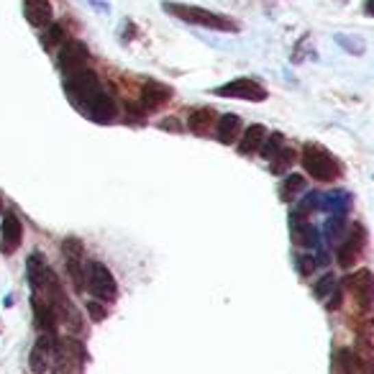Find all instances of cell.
I'll return each mask as SVG.
<instances>
[{
	"label": "cell",
	"mask_w": 374,
	"mask_h": 374,
	"mask_svg": "<svg viewBox=\"0 0 374 374\" xmlns=\"http://www.w3.org/2000/svg\"><path fill=\"white\" fill-rule=\"evenodd\" d=\"M162 8L172 13L175 18L185 21V23H195V26H203V29H213V31H238V23L236 21L226 18L221 13H213V10H205V8H197V5H185V3H164Z\"/></svg>",
	"instance_id": "cell-1"
},
{
	"label": "cell",
	"mask_w": 374,
	"mask_h": 374,
	"mask_svg": "<svg viewBox=\"0 0 374 374\" xmlns=\"http://www.w3.org/2000/svg\"><path fill=\"white\" fill-rule=\"evenodd\" d=\"M303 169L318 182H334L341 172H338V162H336L321 144H306L303 147Z\"/></svg>",
	"instance_id": "cell-2"
},
{
	"label": "cell",
	"mask_w": 374,
	"mask_h": 374,
	"mask_svg": "<svg viewBox=\"0 0 374 374\" xmlns=\"http://www.w3.org/2000/svg\"><path fill=\"white\" fill-rule=\"evenodd\" d=\"M98 90H103V85H100L98 75L90 72L88 67L64 75V92H67V98L72 100L77 108H85V103H88Z\"/></svg>",
	"instance_id": "cell-3"
},
{
	"label": "cell",
	"mask_w": 374,
	"mask_h": 374,
	"mask_svg": "<svg viewBox=\"0 0 374 374\" xmlns=\"http://www.w3.org/2000/svg\"><path fill=\"white\" fill-rule=\"evenodd\" d=\"M85 282H88V290L100 303H113L119 297L116 277L103 262H90L88 269H85Z\"/></svg>",
	"instance_id": "cell-4"
},
{
	"label": "cell",
	"mask_w": 374,
	"mask_h": 374,
	"mask_svg": "<svg viewBox=\"0 0 374 374\" xmlns=\"http://www.w3.org/2000/svg\"><path fill=\"white\" fill-rule=\"evenodd\" d=\"M218 98H238V100H251V103H262L266 100V90L256 82V79H249V77H238V79H231L226 85L213 90Z\"/></svg>",
	"instance_id": "cell-5"
},
{
	"label": "cell",
	"mask_w": 374,
	"mask_h": 374,
	"mask_svg": "<svg viewBox=\"0 0 374 374\" xmlns=\"http://www.w3.org/2000/svg\"><path fill=\"white\" fill-rule=\"evenodd\" d=\"M82 113L90 116L95 123H110V121L116 119V113H119V110H116V100L110 98L105 90H98V92H95V95L85 103Z\"/></svg>",
	"instance_id": "cell-6"
},
{
	"label": "cell",
	"mask_w": 374,
	"mask_h": 374,
	"mask_svg": "<svg viewBox=\"0 0 374 374\" xmlns=\"http://www.w3.org/2000/svg\"><path fill=\"white\" fill-rule=\"evenodd\" d=\"M88 60L90 51L82 41H67L62 47L60 57H57V64H60V69L64 75H69V72H77V69L88 67Z\"/></svg>",
	"instance_id": "cell-7"
},
{
	"label": "cell",
	"mask_w": 374,
	"mask_h": 374,
	"mask_svg": "<svg viewBox=\"0 0 374 374\" xmlns=\"http://www.w3.org/2000/svg\"><path fill=\"white\" fill-rule=\"evenodd\" d=\"M54 338L57 334H41L39 341L34 344L29 356V364L34 374H47V369L51 366V354H54Z\"/></svg>",
	"instance_id": "cell-8"
},
{
	"label": "cell",
	"mask_w": 374,
	"mask_h": 374,
	"mask_svg": "<svg viewBox=\"0 0 374 374\" xmlns=\"http://www.w3.org/2000/svg\"><path fill=\"white\" fill-rule=\"evenodd\" d=\"M364 231H362V226H356L354 231H349V236H346V241L338 247V264L344 266V269H349V266L354 264L356 259H359V254H362V249H364Z\"/></svg>",
	"instance_id": "cell-9"
},
{
	"label": "cell",
	"mask_w": 374,
	"mask_h": 374,
	"mask_svg": "<svg viewBox=\"0 0 374 374\" xmlns=\"http://www.w3.org/2000/svg\"><path fill=\"white\" fill-rule=\"evenodd\" d=\"M0 234H3V249H5V254L16 251V249L21 247V241H23V223H21V218L16 216V213H10V210H5L3 223H0Z\"/></svg>",
	"instance_id": "cell-10"
},
{
	"label": "cell",
	"mask_w": 374,
	"mask_h": 374,
	"mask_svg": "<svg viewBox=\"0 0 374 374\" xmlns=\"http://www.w3.org/2000/svg\"><path fill=\"white\" fill-rule=\"evenodd\" d=\"M169 98H172V90H169L167 85L157 82V79H149V82L141 85V105H144V110H149V113L162 108Z\"/></svg>",
	"instance_id": "cell-11"
},
{
	"label": "cell",
	"mask_w": 374,
	"mask_h": 374,
	"mask_svg": "<svg viewBox=\"0 0 374 374\" xmlns=\"http://www.w3.org/2000/svg\"><path fill=\"white\" fill-rule=\"evenodd\" d=\"M23 16L31 26L36 29H47L54 18V10H51L49 0H23Z\"/></svg>",
	"instance_id": "cell-12"
},
{
	"label": "cell",
	"mask_w": 374,
	"mask_h": 374,
	"mask_svg": "<svg viewBox=\"0 0 374 374\" xmlns=\"http://www.w3.org/2000/svg\"><path fill=\"white\" fill-rule=\"evenodd\" d=\"M349 287H351V292H354L359 308H362V310H369V306H372V272H369V269L354 272V275L349 277Z\"/></svg>",
	"instance_id": "cell-13"
},
{
	"label": "cell",
	"mask_w": 374,
	"mask_h": 374,
	"mask_svg": "<svg viewBox=\"0 0 374 374\" xmlns=\"http://www.w3.org/2000/svg\"><path fill=\"white\" fill-rule=\"evenodd\" d=\"M26 275H29V282L31 287L39 292V290H44V287L49 285V279L54 277V272H51V266L41 259V254L36 251V254L29 256V262H26Z\"/></svg>",
	"instance_id": "cell-14"
},
{
	"label": "cell",
	"mask_w": 374,
	"mask_h": 374,
	"mask_svg": "<svg viewBox=\"0 0 374 374\" xmlns=\"http://www.w3.org/2000/svg\"><path fill=\"white\" fill-rule=\"evenodd\" d=\"M264 136H266L264 126H259V123L249 126L247 131H244L241 141H238V154H241V157H251V154H256L259 147H262V141H264Z\"/></svg>",
	"instance_id": "cell-15"
},
{
	"label": "cell",
	"mask_w": 374,
	"mask_h": 374,
	"mask_svg": "<svg viewBox=\"0 0 374 374\" xmlns=\"http://www.w3.org/2000/svg\"><path fill=\"white\" fill-rule=\"evenodd\" d=\"M34 313H36V328L41 334H57V313L49 303H41L39 297H34Z\"/></svg>",
	"instance_id": "cell-16"
},
{
	"label": "cell",
	"mask_w": 374,
	"mask_h": 374,
	"mask_svg": "<svg viewBox=\"0 0 374 374\" xmlns=\"http://www.w3.org/2000/svg\"><path fill=\"white\" fill-rule=\"evenodd\" d=\"M213 121H216V110L213 108H195L190 110V119H187V128L197 134V136H205L210 126H213Z\"/></svg>",
	"instance_id": "cell-17"
},
{
	"label": "cell",
	"mask_w": 374,
	"mask_h": 374,
	"mask_svg": "<svg viewBox=\"0 0 374 374\" xmlns=\"http://www.w3.org/2000/svg\"><path fill=\"white\" fill-rule=\"evenodd\" d=\"M238 136H241V119L234 116V113L221 116V121H218V141L228 147V144H234Z\"/></svg>",
	"instance_id": "cell-18"
},
{
	"label": "cell",
	"mask_w": 374,
	"mask_h": 374,
	"mask_svg": "<svg viewBox=\"0 0 374 374\" xmlns=\"http://www.w3.org/2000/svg\"><path fill=\"white\" fill-rule=\"evenodd\" d=\"M295 149H290V147H279V151H277L275 157L269 159V172L272 175H285L287 169L295 164Z\"/></svg>",
	"instance_id": "cell-19"
},
{
	"label": "cell",
	"mask_w": 374,
	"mask_h": 374,
	"mask_svg": "<svg viewBox=\"0 0 374 374\" xmlns=\"http://www.w3.org/2000/svg\"><path fill=\"white\" fill-rule=\"evenodd\" d=\"M303 190H306V177H303V175H290V177H285L282 187H279V192H282L279 197H282L285 203H290V200H295Z\"/></svg>",
	"instance_id": "cell-20"
},
{
	"label": "cell",
	"mask_w": 374,
	"mask_h": 374,
	"mask_svg": "<svg viewBox=\"0 0 374 374\" xmlns=\"http://www.w3.org/2000/svg\"><path fill=\"white\" fill-rule=\"evenodd\" d=\"M336 366H338V372L341 374H356V354L351 349H338V356H336Z\"/></svg>",
	"instance_id": "cell-21"
},
{
	"label": "cell",
	"mask_w": 374,
	"mask_h": 374,
	"mask_svg": "<svg viewBox=\"0 0 374 374\" xmlns=\"http://www.w3.org/2000/svg\"><path fill=\"white\" fill-rule=\"evenodd\" d=\"M62 254H64V262H82L85 247H82L79 238H64V244H62Z\"/></svg>",
	"instance_id": "cell-22"
},
{
	"label": "cell",
	"mask_w": 374,
	"mask_h": 374,
	"mask_svg": "<svg viewBox=\"0 0 374 374\" xmlns=\"http://www.w3.org/2000/svg\"><path fill=\"white\" fill-rule=\"evenodd\" d=\"M62 41H64V29H62L60 23H49L47 31H44V36H41V44L47 49H54V47H60Z\"/></svg>",
	"instance_id": "cell-23"
},
{
	"label": "cell",
	"mask_w": 374,
	"mask_h": 374,
	"mask_svg": "<svg viewBox=\"0 0 374 374\" xmlns=\"http://www.w3.org/2000/svg\"><path fill=\"white\" fill-rule=\"evenodd\" d=\"M334 287H336L334 275L318 277V279H315V285H313V295L318 297V300H325V297H328L331 292H334Z\"/></svg>",
	"instance_id": "cell-24"
},
{
	"label": "cell",
	"mask_w": 374,
	"mask_h": 374,
	"mask_svg": "<svg viewBox=\"0 0 374 374\" xmlns=\"http://www.w3.org/2000/svg\"><path fill=\"white\" fill-rule=\"evenodd\" d=\"M266 138V136H264ZM282 134H272V136L266 138V141H262V147H259V151H262V157L264 159H272L279 151V147H282Z\"/></svg>",
	"instance_id": "cell-25"
},
{
	"label": "cell",
	"mask_w": 374,
	"mask_h": 374,
	"mask_svg": "<svg viewBox=\"0 0 374 374\" xmlns=\"http://www.w3.org/2000/svg\"><path fill=\"white\" fill-rule=\"evenodd\" d=\"M88 315H90V321L100 323V321L108 315V310H105V303H100V300H90V303H88Z\"/></svg>",
	"instance_id": "cell-26"
},
{
	"label": "cell",
	"mask_w": 374,
	"mask_h": 374,
	"mask_svg": "<svg viewBox=\"0 0 374 374\" xmlns=\"http://www.w3.org/2000/svg\"><path fill=\"white\" fill-rule=\"evenodd\" d=\"M297 269H300V275H313L315 272V259L310 254H300L297 256Z\"/></svg>",
	"instance_id": "cell-27"
},
{
	"label": "cell",
	"mask_w": 374,
	"mask_h": 374,
	"mask_svg": "<svg viewBox=\"0 0 374 374\" xmlns=\"http://www.w3.org/2000/svg\"><path fill=\"white\" fill-rule=\"evenodd\" d=\"M341 300H344V297H341V287L336 285L334 292L325 297V308H328V310H336V308H341Z\"/></svg>",
	"instance_id": "cell-28"
},
{
	"label": "cell",
	"mask_w": 374,
	"mask_h": 374,
	"mask_svg": "<svg viewBox=\"0 0 374 374\" xmlns=\"http://www.w3.org/2000/svg\"><path fill=\"white\" fill-rule=\"evenodd\" d=\"M159 126H162V128H172V131H177V128H179L175 119H164L162 123H159Z\"/></svg>",
	"instance_id": "cell-29"
},
{
	"label": "cell",
	"mask_w": 374,
	"mask_h": 374,
	"mask_svg": "<svg viewBox=\"0 0 374 374\" xmlns=\"http://www.w3.org/2000/svg\"><path fill=\"white\" fill-rule=\"evenodd\" d=\"M0 213H3V205H0Z\"/></svg>",
	"instance_id": "cell-30"
}]
</instances>
